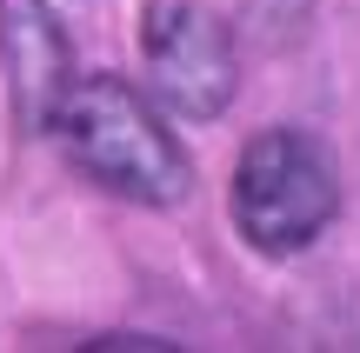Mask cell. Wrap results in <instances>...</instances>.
I'll list each match as a JSON object with an SVG mask.
<instances>
[{"mask_svg": "<svg viewBox=\"0 0 360 353\" xmlns=\"http://www.w3.org/2000/svg\"><path fill=\"white\" fill-rule=\"evenodd\" d=\"M47 133L60 154L87 173L101 194H120L134 207H180L193 194V160L174 140V127L154 114L141 87L120 74H80L60 87L47 114Z\"/></svg>", "mask_w": 360, "mask_h": 353, "instance_id": "obj_1", "label": "cell"}, {"mask_svg": "<svg viewBox=\"0 0 360 353\" xmlns=\"http://www.w3.org/2000/svg\"><path fill=\"white\" fill-rule=\"evenodd\" d=\"M227 213L254 253H307L340 213V167L327 140L307 127H260L233 160Z\"/></svg>", "mask_w": 360, "mask_h": 353, "instance_id": "obj_2", "label": "cell"}, {"mask_svg": "<svg viewBox=\"0 0 360 353\" xmlns=\"http://www.w3.org/2000/svg\"><path fill=\"white\" fill-rule=\"evenodd\" d=\"M141 60H147V87L160 107L187 120H214L227 114L233 87H240V53L233 34L214 7L200 0H154L141 27Z\"/></svg>", "mask_w": 360, "mask_h": 353, "instance_id": "obj_3", "label": "cell"}]
</instances>
